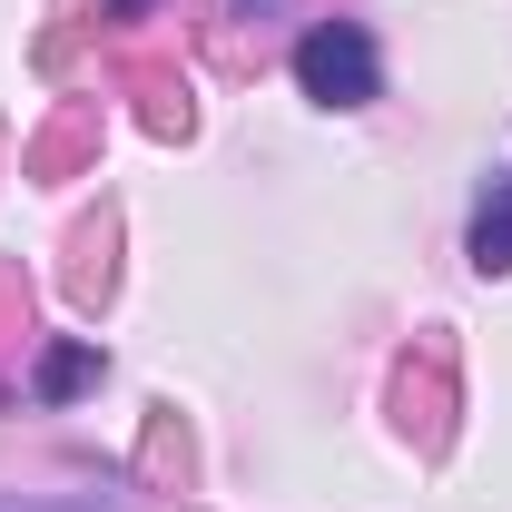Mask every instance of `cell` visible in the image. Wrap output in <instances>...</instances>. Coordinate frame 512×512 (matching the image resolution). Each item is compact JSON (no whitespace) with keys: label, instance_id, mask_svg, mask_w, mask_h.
<instances>
[{"label":"cell","instance_id":"obj_1","mask_svg":"<svg viewBox=\"0 0 512 512\" xmlns=\"http://www.w3.org/2000/svg\"><path fill=\"white\" fill-rule=\"evenodd\" d=\"M296 89L316 109H375L384 99V60H375V30L365 20H316L296 40Z\"/></svg>","mask_w":512,"mask_h":512},{"label":"cell","instance_id":"obj_2","mask_svg":"<svg viewBox=\"0 0 512 512\" xmlns=\"http://www.w3.org/2000/svg\"><path fill=\"white\" fill-rule=\"evenodd\" d=\"M463 256H473L483 276H512V178H493V188H483V207H473V237H463Z\"/></svg>","mask_w":512,"mask_h":512},{"label":"cell","instance_id":"obj_3","mask_svg":"<svg viewBox=\"0 0 512 512\" xmlns=\"http://www.w3.org/2000/svg\"><path fill=\"white\" fill-rule=\"evenodd\" d=\"M99 384V345H50L40 355V404H69V394H89Z\"/></svg>","mask_w":512,"mask_h":512},{"label":"cell","instance_id":"obj_4","mask_svg":"<svg viewBox=\"0 0 512 512\" xmlns=\"http://www.w3.org/2000/svg\"><path fill=\"white\" fill-rule=\"evenodd\" d=\"M0 512H128L119 493H0Z\"/></svg>","mask_w":512,"mask_h":512},{"label":"cell","instance_id":"obj_5","mask_svg":"<svg viewBox=\"0 0 512 512\" xmlns=\"http://www.w3.org/2000/svg\"><path fill=\"white\" fill-rule=\"evenodd\" d=\"M119 10H128V20H138V10H148V0H119Z\"/></svg>","mask_w":512,"mask_h":512}]
</instances>
